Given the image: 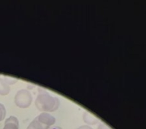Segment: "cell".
<instances>
[{"label": "cell", "mask_w": 146, "mask_h": 129, "mask_svg": "<svg viewBox=\"0 0 146 129\" xmlns=\"http://www.w3.org/2000/svg\"><path fill=\"white\" fill-rule=\"evenodd\" d=\"M50 128L46 126V125H43L42 123H40L37 119L34 118V120L32 121L31 124L28 125L27 129H49Z\"/></svg>", "instance_id": "cell-7"}, {"label": "cell", "mask_w": 146, "mask_h": 129, "mask_svg": "<svg viewBox=\"0 0 146 129\" xmlns=\"http://www.w3.org/2000/svg\"><path fill=\"white\" fill-rule=\"evenodd\" d=\"M10 92V86L4 80L3 77H0V95H8Z\"/></svg>", "instance_id": "cell-6"}, {"label": "cell", "mask_w": 146, "mask_h": 129, "mask_svg": "<svg viewBox=\"0 0 146 129\" xmlns=\"http://www.w3.org/2000/svg\"><path fill=\"white\" fill-rule=\"evenodd\" d=\"M3 78H4V80L5 81L8 83V84L10 85V84H14L15 83H16L17 82V79L16 78H13V77H8V76H4L3 77Z\"/></svg>", "instance_id": "cell-9"}, {"label": "cell", "mask_w": 146, "mask_h": 129, "mask_svg": "<svg viewBox=\"0 0 146 129\" xmlns=\"http://www.w3.org/2000/svg\"><path fill=\"white\" fill-rule=\"evenodd\" d=\"M35 118L37 119L40 122L42 123L43 125L49 128L52 126V125H54L56 122V118L47 112H42L39 116H36Z\"/></svg>", "instance_id": "cell-3"}, {"label": "cell", "mask_w": 146, "mask_h": 129, "mask_svg": "<svg viewBox=\"0 0 146 129\" xmlns=\"http://www.w3.org/2000/svg\"><path fill=\"white\" fill-rule=\"evenodd\" d=\"M3 129H19V122L15 116H11L5 122Z\"/></svg>", "instance_id": "cell-4"}, {"label": "cell", "mask_w": 146, "mask_h": 129, "mask_svg": "<svg viewBox=\"0 0 146 129\" xmlns=\"http://www.w3.org/2000/svg\"><path fill=\"white\" fill-rule=\"evenodd\" d=\"M97 129H111L110 127H108L107 125H105L104 123H100V125H98Z\"/></svg>", "instance_id": "cell-10"}, {"label": "cell", "mask_w": 146, "mask_h": 129, "mask_svg": "<svg viewBox=\"0 0 146 129\" xmlns=\"http://www.w3.org/2000/svg\"><path fill=\"white\" fill-rule=\"evenodd\" d=\"M83 120L88 125H96L98 123V119L88 112H85L83 115Z\"/></svg>", "instance_id": "cell-5"}, {"label": "cell", "mask_w": 146, "mask_h": 129, "mask_svg": "<svg viewBox=\"0 0 146 129\" xmlns=\"http://www.w3.org/2000/svg\"><path fill=\"white\" fill-rule=\"evenodd\" d=\"M77 129H93L91 127H90L89 125H82L79 128H78Z\"/></svg>", "instance_id": "cell-11"}, {"label": "cell", "mask_w": 146, "mask_h": 129, "mask_svg": "<svg viewBox=\"0 0 146 129\" xmlns=\"http://www.w3.org/2000/svg\"><path fill=\"white\" fill-rule=\"evenodd\" d=\"M33 97L31 92L26 89H21L18 91L15 96V103L18 107L21 109H26L31 106Z\"/></svg>", "instance_id": "cell-2"}, {"label": "cell", "mask_w": 146, "mask_h": 129, "mask_svg": "<svg viewBox=\"0 0 146 129\" xmlns=\"http://www.w3.org/2000/svg\"><path fill=\"white\" fill-rule=\"evenodd\" d=\"M59 100L50 95L47 91L38 88V94L35 100V106L39 111L43 112H52L56 111L59 107Z\"/></svg>", "instance_id": "cell-1"}, {"label": "cell", "mask_w": 146, "mask_h": 129, "mask_svg": "<svg viewBox=\"0 0 146 129\" xmlns=\"http://www.w3.org/2000/svg\"><path fill=\"white\" fill-rule=\"evenodd\" d=\"M49 129H62V128L60 127H58V126H56V127H52V128H50Z\"/></svg>", "instance_id": "cell-12"}, {"label": "cell", "mask_w": 146, "mask_h": 129, "mask_svg": "<svg viewBox=\"0 0 146 129\" xmlns=\"http://www.w3.org/2000/svg\"><path fill=\"white\" fill-rule=\"evenodd\" d=\"M6 116V109L2 103H0V122H2Z\"/></svg>", "instance_id": "cell-8"}]
</instances>
